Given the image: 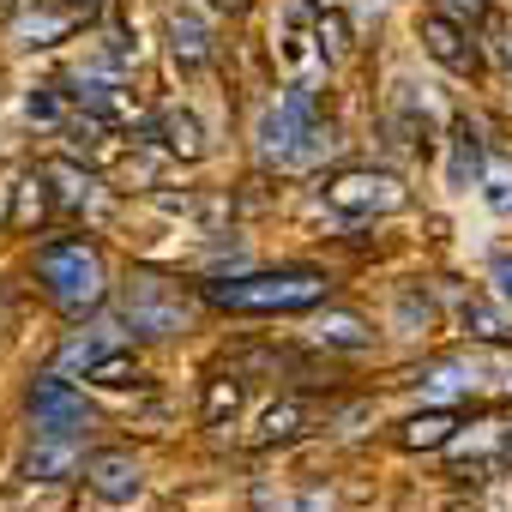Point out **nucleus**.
<instances>
[{
    "label": "nucleus",
    "instance_id": "obj_1",
    "mask_svg": "<svg viewBox=\"0 0 512 512\" xmlns=\"http://www.w3.org/2000/svg\"><path fill=\"white\" fill-rule=\"evenodd\" d=\"M205 296L229 314H302L326 302V278L320 272H260V278H217L205 284Z\"/></svg>",
    "mask_w": 512,
    "mask_h": 512
},
{
    "label": "nucleus",
    "instance_id": "obj_2",
    "mask_svg": "<svg viewBox=\"0 0 512 512\" xmlns=\"http://www.w3.org/2000/svg\"><path fill=\"white\" fill-rule=\"evenodd\" d=\"M37 278L49 284V296L67 314L103 302V260H97V247H85V241H49L37 253Z\"/></svg>",
    "mask_w": 512,
    "mask_h": 512
},
{
    "label": "nucleus",
    "instance_id": "obj_3",
    "mask_svg": "<svg viewBox=\"0 0 512 512\" xmlns=\"http://www.w3.org/2000/svg\"><path fill=\"white\" fill-rule=\"evenodd\" d=\"M332 139L320 133V121H314V97L296 85L272 115H266V127H260V151L272 157V163H314L320 151H326Z\"/></svg>",
    "mask_w": 512,
    "mask_h": 512
},
{
    "label": "nucleus",
    "instance_id": "obj_4",
    "mask_svg": "<svg viewBox=\"0 0 512 512\" xmlns=\"http://www.w3.org/2000/svg\"><path fill=\"white\" fill-rule=\"evenodd\" d=\"M121 320H127L139 338H169V332H181V326H187V302H181V290H175V284H163V278L139 272V278H127Z\"/></svg>",
    "mask_w": 512,
    "mask_h": 512
},
{
    "label": "nucleus",
    "instance_id": "obj_5",
    "mask_svg": "<svg viewBox=\"0 0 512 512\" xmlns=\"http://www.w3.org/2000/svg\"><path fill=\"white\" fill-rule=\"evenodd\" d=\"M31 422H37V440H85V434L97 428L91 404H85L61 374H49V380L31 386Z\"/></svg>",
    "mask_w": 512,
    "mask_h": 512
},
{
    "label": "nucleus",
    "instance_id": "obj_6",
    "mask_svg": "<svg viewBox=\"0 0 512 512\" xmlns=\"http://www.w3.org/2000/svg\"><path fill=\"white\" fill-rule=\"evenodd\" d=\"M326 205L344 217H374V211H398L404 187L398 175H380V169H344L338 181H326Z\"/></svg>",
    "mask_w": 512,
    "mask_h": 512
},
{
    "label": "nucleus",
    "instance_id": "obj_7",
    "mask_svg": "<svg viewBox=\"0 0 512 512\" xmlns=\"http://www.w3.org/2000/svg\"><path fill=\"white\" fill-rule=\"evenodd\" d=\"M85 482H91V494H103V500L127 506V500H139L145 470H139V458H133V452H91V458H85Z\"/></svg>",
    "mask_w": 512,
    "mask_h": 512
},
{
    "label": "nucleus",
    "instance_id": "obj_8",
    "mask_svg": "<svg viewBox=\"0 0 512 512\" xmlns=\"http://www.w3.org/2000/svg\"><path fill=\"white\" fill-rule=\"evenodd\" d=\"M422 43H428V55H434L440 67H452V73H470V67H476V55L464 49V31H458L452 19H440V13L422 19Z\"/></svg>",
    "mask_w": 512,
    "mask_h": 512
},
{
    "label": "nucleus",
    "instance_id": "obj_9",
    "mask_svg": "<svg viewBox=\"0 0 512 512\" xmlns=\"http://www.w3.org/2000/svg\"><path fill=\"white\" fill-rule=\"evenodd\" d=\"M169 55H175L181 67H199V61L211 55V37H205V25H199L193 13H175V19H169Z\"/></svg>",
    "mask_w": 512,
    "mask_h": 512
},
{
    "label": "nucleus",
    "instance_id": "obj_10",
    "mask_svg": "<svg viewBox=\"0 0 512 512\" xmlns=\"http://www.w3.org/2000/svg\"><path fill=\"white\" fill-rule=\"evenodd\" d=\"M73 464H79V440H37V452H31V476L37 482H61Z\"/></svg>",
    "mask_w": 512,
    "mask_h": 512
},
{
    "label": "nucleus",
    "instance_id": "obj_11",
    "mask_svg": "<svg viewBox=\"0 0 512 512\" xmlns=\"http://www.w3.org/2000/svg\"><path fill=\"white\" fill-rule=\"evenodd\" d=\"M109 344H115L109 332H79V338H73V344L61 350V362H55V374H73V368H85V374H91V368H97V362L109 356Z\"/></svg>",
    "mask_w": 512,
    "mask_h": 512
},
{
    "label": "nucleus",
    "instance_id": "obj_12",
    "mask_svg": "<svg viewBox=\"0 0 512 512\" xmlns=\"http://www.w3.org/2000/svg\"><path fill=\"white\" fill-rule=\"evenodd\" d=\"M368 338H374V332H368L356 314H326V320H320V344H338V350H362Z\"/></svg>",
    "mask_w": 512,
    "mask_h": 512
},
{
    "label": "nucleus",
    "instance_id": "obj_13",
    "mask_svg": "<svg viewBox=\"0 0 512 512\" xmlns=\"http://www.w3.org/2000/svg\"><path fill=\"white\" fill-rule=\"evenodd\" d=\"M404 440H410V446H446V440H452V410H428V416H416V422L404 428Z\"/></svg>",
    "mask_w": 512,
    "mask_h": 512
},
{
    "label": "nucleus",
    "instance_id": "obj_14",
    "mask_svg": "<svg viewBox=\"0 0 512 512\" xmlns=\"http://www.w3.org/2000/svg\"><path fill=\"white\" fill-rule=\"evenodd\" d=\"M67 25H73V13H31V19L19 25V43H25V49H43V43L61 37Z\"/></svg>",
    "mask_w": 512,
    "mask_h": 512
},
{
    "label": "nucleus",
    "instance_id": "obj_15",
    "mask_svg": "<svg viewBox=\"0 0 512 512\" xmlns=\"http://www.w3.org/2000/svg\"><path fill=\"white\" fill-rule=\"evenodd\" d=\"M470 175H482V145H476V133H470V127H458V151H452V181L464 187Z\"/></svg>",
    "mask_w": 512,
    "mask_h": 512
},
{
    "label": "nucleus",
    "instance_id": "obj_16",
    "mask_svg": "<svg viewBox=\"0 0 512 512\" xmlns=\"http://www.w3.org/2000/svg\"><path fill=\"white\" fill-rule=\"evenodd\" d=\"M464 332H470V338H506V314L488 308V302H470V308H464Z\"/></svg>",
    "mask_w": 512,
    "mask_h": 512
},
{
    "label": "nucleus",
    "instance_id": "obj_17",
    "mask_svg": "<svg viewBox=\"0 0 512 512\" xmlns=\"http://www.w3.org/2000/svg\"><path fill=\"white\" fill-rule=\"evenodd\" d=\"M163 133H169V145H175V151L199 157V121H193V115H163Z\"/></svg>",
    "mask_w": 512,
    "mask_h": 512
},
{
    "label": "nucleus",
    "instance_id": "obj_18",
    "mask_svg": "<svg viewBox=\"0 0 512 512\" xmlns=\"http://www.w3.org/2000/svg\"><path fill=\"white\" fill-rule=\"evenodd\" d=\"M91 380H97V386H127V380H139V368H133L127 356H103V362L91 368Z\"/></svg>",
    "mask_w": 512,
    "mask_h": 512
},
{
    "label": "nucleus",
    "instance_id": "obj_19",
    "mask_svg": "<svg viewBox=\"0 0 512 512\" xmlns=\"http://www.w3.org/2000/svg\"><path fill=\"white\" fill-rule=\"evenodd\" d=\"M49 175H61V181H67V187H61V199H67V205H91V175H79V169H67V163H55Z\"/></svg>",
    "mask_w": 512,
    "mask_h": 512
},
{
    "label": "nucleus",
    "instance_id": "obj_20",
    "mask_svg": "<svg viewBox=\"0 0 512 512\" xmlns=\"http://www.w3.org/2000/svg\"><path fill=\"white\" fill-rule=\"evenodd\" d=\"M296 422H302V404L290 398V404H278V410H266V440H278V434H296Z\"/></svg>",
    "mask_w": 512,
    "mask_h": 512
},
{
    "label": "nucleus",
    "instance_id": "obj_21",
    "mask_svg": "<svg viewBox=\"0 0 512 512\" xmlns=\"http://www.w3.org/2000/svg\"><path fill=\"white\" fill-rule=\"evenodd\" d=\"M25 115H31V121H55V115H61V103H55V91H49V85H37V91L25 97Z\"/></svg>",
    "mask_w": 512,
    "mask_h": 512
},
{
    "label": "nucleus",
    "instance_id": "obj_22",
    "mask_svg": "<svg viewBox=\"0 0 512 512\" xmlns=\"http://www.w3.org/2000/svg\"><path fill=\"white\" fill-rule=\"evenodd\" d=\"M488 205L494 211H512V169H494L488 175Z\"/></svg>",
    "mask_w": 512,
    "mask_h": 512
},
{
    "label": "nucleus",
    "instance_id": "obj_23",
    "mask_svg": "<svg viewBox=\"0 0 512 512\" xmlns=\"http://www.w3.org/2000/svg\"><path fill=\"white\" fill-rule=\"evenodd\" d=\"M488 278H494V290L512 302V253H494V260H488Z\"/></svg>",
    "mask_w": 512,
    "mask_h": 512
},
{
    "label": "nucleus",
    "instance_id": "obj_24",
    "mask_svg": "<svg viewBox=\"0 0 512 512\" xmlns=\"http://www.w3.org/2000/svg\"><path fill=\"white\" fill-rule=\"evenodd\" d=\"M211 7H223V13H241V7H247V0H211Z\"/></svg>",
    "mask_w": 512,
    "mask_h": 512
},
{
    "label": "nucleus",
    "instance_id": "obj_25",
    "mask_svg": "<svg viewBox=\"0 0 512 512\" xmlns=\"http://www.w3.org/2000/svg\"><path fill=\"white\" fill-rule=\"evenodd\" d=\"M85 7H97V0H85Z\"/></svg>",
    "mask_w": 512,
    "mask_h": 512
}]
</instances>
